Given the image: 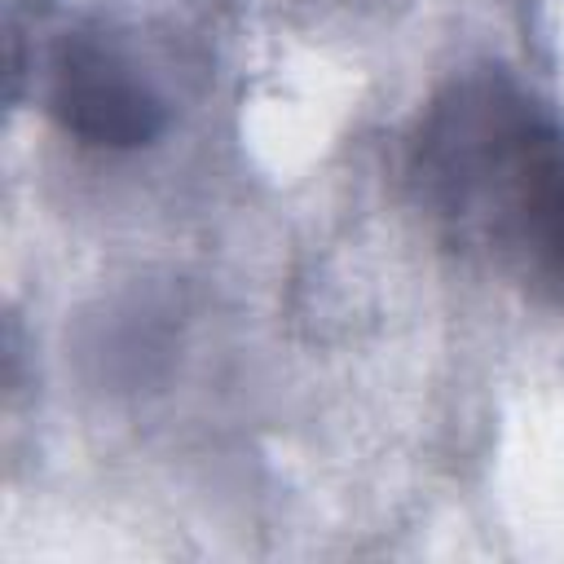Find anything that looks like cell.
<instances>
[{
    "label": "cell",
    "mask_w": 564,
    "mask_h": 564,
    "mask_svg": "<svg viewBox=\"0 0 564 564\" xmlns=\"http://www.w3.org/2000/svg\"><path fill=\"white\" fill-rule=\"evenodd\" d=\"M423 207L546 308H564V123L502 75L454 79L419 123Z\"/></svg>",
    "instance_id": "1"
},
{
    "label": "cell",
    "mask_w": 564,
    "mask_h": 564,
    "mask_svg": "<svg viewBox=\"0 0 564 564\" xmlns=\"http://www.w3.org/2000/svg\"><path fill=\"white\" fill-rule=\"evenodd\" d=\"M53 115L93 145H145L163 128V106L97 48H75L62 62Z\"/></svg>",
    "instance_id": "2"
}]
</instances>
